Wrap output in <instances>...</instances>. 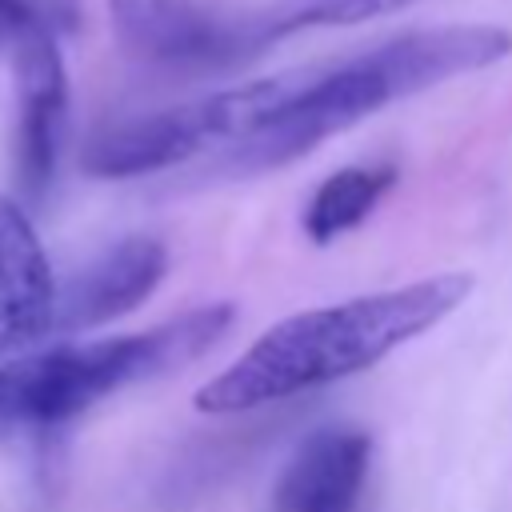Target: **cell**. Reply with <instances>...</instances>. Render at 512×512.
Here are the masks:
<instances>
[{"label": "cell", "instance_id": "cell-12", "mask_svg": "<svg viewBox=\"0 0 512 512\" xmlns=\"http://www.w3.org/2000/svg\"><path fill=\"white\" fill-rule=\"evenodd\" d=\"M84 4L80 0H0V44H16L28 36L64 40L80 28Z\"/></svg>", "mask_w": 512, "mask_h": 512}, {"label": "cell", "instance_id": "cell-5", "mask_svg": "<svg viewBox=\"0 0 512 512\" xmlns=\"http://www.w3.org/2000/svg\"><path fill=\"white\" fill-rule=\"evenodd\" d=\"M60 336V280L28 208L0 192V364Z\"/></svg>", "mask_w": 512, "mask_h": 512}, {"label": "cell", "instance_id": "cell-2", "mask_svg": "<svg viewBox=\"0 0 512 512\" xmlns=\"http://www.w3.org/2000/svg\"><path fill=\"white\" fill-rule=\"evenodd\" d=\"M508 56L512 32L500 24H440L412 28L344 60L276 72L272 120L248 144L224 156V168L264 172L292 164L380 108L444 80L484 72Z\"/></svg>", "mask_w": 512, "mask_h": 512}, {"label": "cell", "instance_id": "cell-10", "mask_svg": "<svg viewBox=\"0 0 512 512\" xmlns=\"http://www.w3.org/2000/svg\"><path fill=\"white\" fill-rule=\"evenodd\" d=\"M396 180H400L396 164H344L328 172L304 204V216H300L304 236L312 244H332L348 236L380 208V200L396 188Z\"/></svg>", "mask_w": 512, "mask_h": 512}, {"label": "cell", "instance_id": "cell-1", "mask_svg": "<svg viewBox=\"0 0 512 512\" xmlns=\"http://www.w3.org/2000/svg\"><path fill=\"white\" fill-rule=\"evenodd\" d=\"M468 296V272H436L412 284L360 292L284 316L264 328L224 372L196 388V408L208 416H236L360 376L404 344L440 328Z\"/></svg>", "mask_w": 512, "mask_h": 512}, {"label": "cell", "instance_id": "cell-9", "mask_svg": "<svg viewBox=\"0 0 512 512\" xmlns=\"http://www.w3.org/2000/svg\"><path fill=\"white\" fill-rule=\"evenodd\" d=\"M204 148L208 140L188 100V104H172V108H156V112L104 124L100 132L88 136L80 152V168L96 180H132V176L176 168Z\"/></svg>", "mask_w": 512, "mask_h": 512}, {"label": "cell", "instance_id": "cell-11", "mask_svg": "<svg viewBox=\"0 0 512 512\" xmlns=\"http://www.w3.org/2000/svg\"><path fill=\"white\" fill-rule=\"evenodd\" d=\"M416 0H276L252 16H240V36L248 56L264 52L272 40L316 32V28H352L376 16H392Z\"/></svg>", "mask_w": 512, "mask_h": 512}, {"label": "cell", "instance_id": "cell-3", "mask_svg": "<svg viewBox=\"0 0 512 512\" xmlns=\"http://www.w3.org/2000/svg\"><path fill=\"white\" fill-rule=\"evenodd\" d=\"M236 320L228 300L196 304L144 332L52 340L28 356L0 364V444L44 436L100 400L200 360Z\"/></svg>", "mask_w": 512, "mask_h": 512}, {"label": "cell", "instance_id": "cell-8", "mask_svg": "<svg viewBox=\"0 0 512 512\" xmlns=\"http://www.w3.org/2000/svg\"><path fill=\"white\" fill-rule=\"evenodd\" d=\"M372 464V436L360 428H316L288 456L272 512H356Z\"/></svg>", "mask_w": 512, "mask_h": 512}, {"label": "cell", "instance_id": "cell-7", "mask_svg": "<svg viewBox=\"0 0 512 512\" xmlns=\"http://www.w3.org/2000/svg\"><path fill=\"white\" fill-rule=\"evenodd\" d=\"M168 276V248L156 236H124L60 284V336L92 332L136 312Z\"/></svg>", "mask_w": 512, "mask_h": 512}, {"label": "cell", "instance_id": "cell-6", "mask_svg": "<svg viewBox=\"0 0 512 512\" xmlns=\"http://www.w3.org/2000/svg\"><path fill=\"white\" fill-rule=\"evenodd\" d=\"M120 48L156 68H220L248 56L240 20H220L200 0H108Z\"/></svg>", "mask_w": 512, "mask_h": 512}, {"label": "cell", "instance_id": "cell-4", "mask_svg": "<svg viewBox=\"0 0 512 512\" xmlns=\"http://www.w3.org/2000/svg\"><path fill=\"white\" fill-rule=\"evenodd\" d=\"M16 72V136L12 168L28 200H44L68 140V64L60 40L28 36L12 44Z\"/></svg>", "mask_w": 512, "mask_h": 512}]
</instances>
